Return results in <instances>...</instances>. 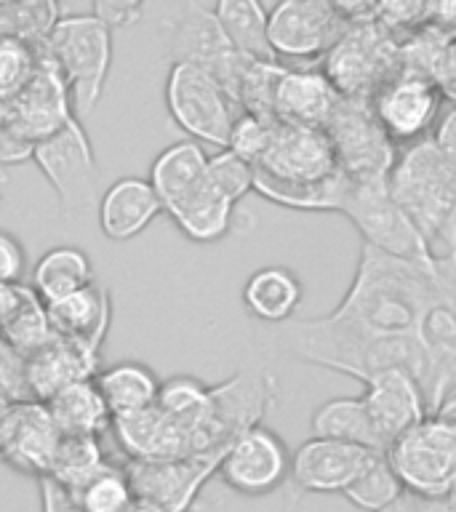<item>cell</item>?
Masks as SVG:
<instances>
[{
	"instance_id": "f546056e",
	"label": "cell",
	"mask_w": 456,
	"mask_h": 512,
	"mask_svg": "<svg viewBox=\"0 0 456 512\" xmlns=\"http://www.w3.org/2000/svg\"><path fill=\"white\" fill-rule=\"evenodd\" d=\"M312 438L339 440L350 446L368 448L376 454H387L382 438L376 435L371 416H368L363 400L358 398H334L320 403L310 419Z\"/></svg>"
},
{
	"instance_id": "ffe728a7",
	"label": "cell",
	"mask_w": 456,
	"mask_h": 512,
	"mask_svg": "<svg viewBox=\"0 0 456 512\" xmlns=\"http://www.w3.org/2000/svg\"><path fill=\"white\" fill-rule=\"evenodd\" d=\"M46 307L56 339L75 344L78 350L99 360L112 320L110 291L102 283H91L78 294L46 304Z\"/></svg>"
},
{
	"instance_id": "681fc988",
	"label": "cell",
	"mask_w": 456,
	"mask_h": 512,
	"mask_svg": "<svg viewBox=\"0 0 456 512\" xmlns=\"http://www.w3.org/2000/svg\"><path fill=\"white\" fill-rule=\"evenodd\" d=\"M126 512H166V510H163L160 504L150 502V499H139V496H136L134 504H131Z\"/></svg>"
},
{
	"instance_id": "e575fe53",
	"label": "cell",
	"mask_w": 456,
	"mask_h": 512,
	"mask_svg": "<svg viewBox=\"0 0 456 512\" xmlns=\"http://www.w3.org/2000/svg\"><path fill=\"white\" fill-rule=\"evenodd\" d=\"M110 464V456L102 448V438L91 435H62V443L56 448L54 462H51V478L59 480L62 486L78 491L83 483L94 478Z\"/></svg>"
},
{
	"instance_id": "cb8c5ba5",
	"label": "cell",
	"mask_w": 456,
	"mask_h": 512,
	"mask_svg": "<svg viewBox=\"0 0 456 512\" xmlns=\"http://www.w3.org/2000/svg\"><path fill=\"white\" fill-rule=\"evenodd\" d=\"M24 374H27L30 398L48 403L72 384L94 379L99 374V360L78 350L75 344L54 339L43 350L32 352L24 366Z\"/></svg>"
},
{
	"instance_id": "d6986e66",
	"label": "cell",
	"mask_w": 456,
	"mask_h": 512,
	"mask_svg": "<svg viewBox=\"0 0 456 512\" xmlns=\"http://www.w3.org/2000/svg\"><path fill=\"white\" fill-rule=\"evenodd\" d=\"M0 112H8L16 120V126L22 128L35 144L59 134L75 118L70 88L64 83L62 72L56 70L54 62L46 56V51H43V62H40L35 78L6 110Z\"/></svg>"
},
{
	"instance_id": "4316f807",
	"label": "cell",
	"mask_w": 456,
	"mask_h": 512,
	"mask_svg": "<svg viewBox=\"0 0 456 512\" xmlns=\"http://www.w3.org/2000/svg\"><path fill=\"white\" fill-rule=\"evenodd\" d=\"M214 14L235 54L256 64H280L270 46V11L254 0H222Z\"/></svg>"
},
{
	"instance_id": "d4e9b609",
	"label": "cell",
	"mask_w": 456,
	"mask_h": 512,
	"mask_svg": "<svg viewBox=\"0 0 456 512\" xmlns=\"http://www.w3.org/2000/svg\"><path fill=\"white\" fill-rule=\"evenodd\" d=\"M304 299V286L299 275L288 267L272 264L251 272L243 286V304L264 326H280L294 318Z\"/></svg>"
},
{
	"instance_id": "c3c4849f",
	"label": "cell",
	"mask_w": 456,
	"mask_h": 512,
	"mask_svg": "<svg viewBox=\"0 0 456 512\" xmlns=\"http://www.w3.org/2000/svg\"><path fill=\"white\" fill-rule=\"evenodd\" d=\"M435 414L456 424V384H451V387H448V392L443 395V400L438 403V408H435Z\"/></svg>"
},
{
	"instance_id": "7bdbcfd3",
	"label": "cell",
	"mask_w": 456,
	"mask_h": 512,
	"mask_svg": "<svg viewBox=\"0 0 456 512\" xmlns=\"http://www.w3.org/2000/svg\"><path fill=\"white\" fill-rule=\"evenodd\" d=\"M38 486H40V510L43 512H83L75 491L62 486V483L51 478V475L38 478Z\"/></svg>"
},
{
	"instance_id": "2e32d148",
	"label": "cell",
	"mask_w": 456,
	"mask_h": 512,
	"mask_svg": "<svg viewBox=\"0 0 456 512\" xmlns=\"http://www.w3.org/2000/svg\"><path fill=\"white\" fill-rule=\"evenodd\" d=\"M435 291L419 326V344L435 376V408L456 384V256L435 259ZM435 414V411H432Z\"/></svg>"
},
{
	"instance_id": "f35d334b",
	"label": "cell",
	"mask_w": 456,
	"mask_h": 512,
	"mask_svg": "<svg viewBox=\"0 0 456 512\" xmlns=\"http://www.w3.org/2000/svg\"><path fill=\"white\" fill-rule=\"evenodd\" d=\"M208 179L219 195L230 200L232 206H238L254 190V166L240 158L238 152L219 150L208 155Z\"/></svg>"
},
{
	"instance_id": "603a6c76",
	"label": "cell",
	"mask_w": 456,
	"mask_h": 512,
	"mask_svg": "<svg viewBox=\"0 0 456 512\" xmlns=\"http://www.w3.org/2000/svg\"><path fill=\"white\" fill-rule=\"evenodd\" d=\"M147 179L152 190L158 192L163 211L171 214L208 184V152L203 150V144L192 139L171 144L152 160Z\"/></svg>"
},
{
	"instance_id": "f1b7e54d",
	"label": "cell",
	"mask_w": 456,
	"mask_h": 512,
	"mask_svg": "<svg viewBox=\"0 0 456 512\" xmlns=\"http://www.w3.org/2000/svg\"><path fill=\"white\" fill-rule=\"evenodd\" d=\"M94 280V264L83 248L56 246L40 256L32 270V291L46 304L78 294Z\"/></svg>"
},
{
	"instance_id": "4fadbf2b",
	"label": "cell",
	"mask_w": 456,
	"mask_h": 512,
	"mask_svg": "<svg viewBox=\"0 0 456 512\" xmlns=\"http://www.w3.org/2000/svg\"><path fill=\"white\" fill-rule=\"evenodd\" d=\"M224 454L227 448L211 454L184 456V459H163V462L123 459V467L139 499H150L166 512H190L208 480L219 475Z\"/></svg>"
},
{
	"instance_id": "277c9868",
	"label": "cell",
	"mask_w": 456,
	"mask_h": 512,
	"mask_svg": "<svg viewBox=\"0 0 456 512\" xmlns=\"http://www.w3.org/2000/svg\"><path fill=\"white\" fill-rule=\"evenodd\" d=\"M46 56L70 88L75 118L94 112L112 64V30L94 14L62 16L48 35Z\"/></svg>"
},
{
	"instance_id": "52a82bcc",
	"label": "cell",
	"mask_w": 456,
	"mask_h": 512,
	"mask_svg": "<svg viewBox=\"0 0 456 512\" xmlns=\"http://www.w3.org/2000/svg\"><path fill=\"white\" fill-rule=\"evenodd\" d=\"M339 214L347 216L363 235V243L376 251L411 262L432 259L414 222L392 198L387 179H350Z\"/></svg>"
},
{
	"instance_id": "9c48e42d",
	"label": "cell",
	"mask_w": 456,
	"mask_h": 512,
	"mask_svg": "<svg viewBox=\"0 0 456 512\" xmlns=\"http://www.w3.org/2000/svg\"><path fill=\"white\" fill-rule=\"evenodd\" d=\"M32 160L46 174L67 216L86 214L94 208L96 200H102L94 147L78 118H72L59 134L40 142Z\"/></svg>"
},
{
	"instance_id": "836d02e7",
	"label": "cell",
	"mask_w": 456,
	"mask_h": 512,
	"mask_svg": "<svg viewBox=\"0 0 456 512\" xmlns=\"http://www.w3.org/2000/svg\"><path fill=\"white\" fill-rule=\"evenodd\" d=\"M59 19L62 8L51 0H0V40L46 46Z\"/></svg>"
},
{
	"instance_id": "8fae6325",
	"label": "cell",
	"mask_w": 456,
	"mask_h": 512,
	"mask_svg": "<svg viewBox=\"0 0 456 512\" xmlns=\"http://www.w3.org/2000/svg\"><path fill=\"white\" fill-rule=\"evenodd\" d=\"M443 102L446 99L430 78L403 70L384 83L368 104L392 142L408 147L432 136L443 118Z\"/></svg>"
},
{
	"instance_id": "5b68a950",
	"label": "cell",
	"mask_w": 456,
	"mask_h": 512,
	"mask_svg": "<svg viewBox=\"0 0 456 512\" xmlns=\"http://www.w3.org/2000/svg\"><path fill=\"white\" fill-rule=\"evenodd\" d=\"M166 107L174 123L192 142L227 150L235 120L243 115L230 91L208 70L174 62L166 78Z\"/></svg>"
},
{
	"instance_id": "3957f363",
	"label": "cell",
	"mask_w": 456,
	"mask_h": 512,
	"mask_svg": "<svg viewBox=\"0 0 456 512\" xmlns=\"http://www.w3.org/2000/svg\"><path fill=\"white\" fill-rule=\"evenodd\" d=\"M387 184L432 259L456 256V107L432 136L400 147Z\"/></svg>"
},
{
	"instance_id": "74e56055",
	"label": "cell",
	"mask_w": 456,
	"mask_h": 512,
	"mask_svg": "<svg viewBox=\"0 0 456 512\" xmlns=\"http://www.w3.org/2000/svg\"><path fill=\"white\" fill-rule=\"evenodd\" d=\"M43 62V46H27L16 40H0V110H6Z\"/></svg>"
},
{
	"instance_id": "4dcf8cb0",
	"label": "cell",
	"mask_w": 456,
	"mask_h": 512,
	"mask_svg": "<svg viewBox=\"0 0 456 512\" xmlns=\"http://www.w3.org/2000/svg\"><path fill=\"white\" fill-rule=\"evenodd\" d=\"M56 427L62 435H91L102 438L104 432L112 430V414L104 403L102 392L94 379L78 382L62 390L56 398L46 403Z\"/></svg>"
},
{
	"instance_id": "8992f818",
	"label": "cell",
	"mask_w": 456,
	"mask_h": 512,
	"mask_svg": "<svg viewBox=\"0 0 456 512\" xmlns=\"http://www.w3.org/2000/svg\"><path fill=\"white\" fill-rule=\"evenodd\" d=\"M387 462L406 494L448 496L456 491V424L430 414L392 443Z\"/></svg>"
},
{
	"instance_id": "d6a6232c",
	"label": "cell",
	"mask_w": 456,
	"mask_h": 512,
	"mask_svg": "<svg viewBox=\"0 0 456 512\" xmlns=\"http://www.w3.org/2000/svg\"><path fill=\"white\" fill-rule=\"evenodd\" d=\"M168 216L195 243H214V240L224 238L230 232L235 206L224 195H219L211 179H208V184L198 195L184 200L182 206L174 208Z\"/></svg>"
},
{
	"instance_id": "44dd1931",
	"label": "cell",
	"mask_w": 456,
	"mask_h": 512,
	"mask_svg": "<svg viewBox=\"0 0 456 512\" xmlns=\"http://www.w3.org/2000/svg\"><path fill=\"white\" fill-rule=\"evenodd\" d=\"M339 99L342 96L331 86L323 70L286 64L272 91V118L296 126L323 128Z\"/></svg>"
},
{
	"instance_id": "83f0119b",
	"label": "cell",
	"mask_w": 456,
	"mask_h": 512,
	"mask_svg": "<svg viewBox=\"0 0 456 512\" xmlns=\"http://www.w3.org/2000/svg\"><path fill=\"white\" fill-rule=\"evenodd\" d=\"M94 382L110 408L112 422L152 408L160 392V379L155 371L139 360H123V363L104 368L94 376Z\"/></svg>"
},
{
	"instance_id": "30bf717a",
	"label": "cell",
	"mask_w": 456,
	"mask_h": 512,
	"mask_svg": "<svg viewBox=\"0 0 456 512\" xmlns=\"http://www.w3.org/2000/svg\"><path fill=\"white\" fill-rule=\"evenodd\" d=\"M347 30V16L328 0H286L270 8V46L280 64L326 59Z\"/></svg>"
},
{
	"instance_id": "ab89813d",
	"label": "cell",
	"mask_w": 456,
	"mask_h": 512,
	"mask_svg": "<svg viewBox=\"0 0 456 512\" xmlns=\"http://www.w3.org/2000/svg\"><path fill=\"white\" fill-rule=\"evenodd\" d=\"M211 384L200 382L195 376H171L166 382H160V392L155 406L171 416L192 414L195 408L206 403Z\"/></svg>"
},
{
	"instance_id": "7dc6e473",
	"label": "cell",
	"mask_w": 456,
	"mask_h": 512,
	"mask_svg": "<svg viewBox=\"0 0 456 512\" xmlns=\"http://www.w3.org/2000/svg\"><path fill=\"white\" fill-rule=\"evenodd\" d=\"M414 504L419 512H456V491H451L448 496H438V499H422V496H414Z\"/></svg>"
},
{
	"instance_id": "ba28073f",
	"label": "cell",
	"mask_w": 456,
	"mask_h": 512,
	"mask_svg": "<svg viewBox=\"0 0 456 512\" xmlns=\"http://www.w3.org/2000/svg\"><path fill=\"white\" fill-rule=\"evenodd\" d=\"M323 128L342 174L350 179H390L400 147L379 126L371 104L342 96Z\"/></svg>"
},
{
	"instance_id": "9a60e30c",
	"label": "cell",
	"mask_w": 456,
	"mask_h": 512,
	"mask_svg": "<svg viewBox=\"0 0 456 512\" xmlns=\"http://www.w3.org/2000/svg\"><path fill=\"white\" fill-rule=\"evenodd\" d=\"M374 456L376 451L339 440H304L291 454V475L286 486L296 496L344 494Z\"/></svg>"
},
{
	"instance_id": "5bb4252c",
	"label": "cell",
	"mask_w": 456,
	"mask_h": 512,
	"mask_svg": "<svg viewBox=\"0 0 456 512\" xmlns=\"http://www.w3.org/2000/svg\"><path fill=\"white\" fill-rule=\"evenodd\" d=\"M291 475V454L280 435L264 424L232 440L222 464L219 478L230 491L243 496H267L286 486Z\"/></svg>"
},
{
	"instance_id": "bcb514c9",
	"label": "cell",
	"mask_w": 456,
	"mask_h": 512,
	"mask_svg": "<svg viewBox=\"0 0 456 512\" xmlns=\"http://www.w3.org/2000/svg\"><path fill=\"white\" fill-rule=\"evenodd\" d=\"M424 27L440 38L456 40V3H424Z\"/></svg>"
},
{
	"instance_id": "ac0fdd59",
	"label": "cell",
	"mask_w": 456,
	"mask_h": 512,
	"mask_svg": "<svg viewBox=\"0 0 456 512\" xmlns=\"http://www.w3.org/2000/svg\"><path fill=\"white\" fill-rule=\"evenodd\" d=\"M62 443V432L46 403L24 400L11 408L0 438V462L35 478H46L51 472L56 448Z\"/></svg>"
},
{
	"instance_id": "6da1fadb",
	"label": "cell",
	"mask_w": 456,
	"mask_h": 512,
	"mask_svg": "<svg viewBox=\"0 0 456 512\" xmlns=\"http://www.w3.org/2000/svg\"><path fill=\"white\" fill-rule=\"evenodd\" d=\"M435 278V259L411 262L363 243L342 302L320 318L267 326L262 344L278 355L352 376L360 384L390 368H403L419 382L430 411H435V376L419 344Z\"/></svg>"
},
{
	"instance_id": "7a4b0ae2",
	"label": "cell",
	"mask_w": 456,
	"mask_h": 512,
	"mask_svg": "<svg viewBox=\"0 0 456 512\" xmlns=\"http://www.w3.org/2000/svg\"><path fill=\"white\" fill-rule=\"evenodd\" d=\"M275 403V376L264 368H246L227 382L211 384L206 403L192 414L171 416L158 406L123 416L112 424L126 459L163 462L184 456L211 454L230 448L246 430L264 424Z\"/></svg>"
},
{
	"instance_id": "f6af8a7d",
	"label": "cell",
	"mask_w": 456,
	"mask_h": 512,
	"mask_svg": "<svg viewBox=\"0 0 456 512\" xmlns=\"http://www.w3.org/2000/svg\"><path fill=\"white\" fill-rule=\"evenodd\" d=\"M430 80L438 86L446 102L456 107V40H451L443 51H440L438 62L432 67Z\"/></svg>"
},
{
	"instance_id": "8d00e7d4",
	"label": "cell",
	"mask_w": 456,
	"mask_h": 512,
	"mask_svg": "<svg viewBox=\"0 0 456 512\" xmlns=\"http://www.w3.org/2000/svg\"><path fill=\"white\" fill-rule=\"evenodd\" d=\"M83 512H126L136 494L123 462H110L75 491Z\"/></svg>"
},
{
	"instance_id": "b9f144b4",
	"label": "cell",
	"mask_w": 456,
	"mask_h": 512,
	"mask_svg": "<svg viewBox=\"0 0 456 512\" xmlns=\"http://www.w3.org/2000/svg\"><path fill=\"white\" fill-rule=\"evenodd\" d=\"M27 256L24 246L11 235L0 230V286H24Z\"/></svg>"
},
{
	"instance_id": "e0dca14e",
	"label": "cell",
	"mask_w": 456,
	"mask_h": 512,
	"mask_svg": "<svg viewBox=\"0 0 456 512\" xmlns=\"http://www.w3.org/2000/svg\"><path fill=\"white\" fill-rule=\"evenodd\" d=\"M360 400L387 451L395 440L403 438L411 427L432 414L419 382L403 368H390V371L371 376L363 384Z\"/></svg>"
},
{
	"instance_id": "7402d4cb",
	"label": "cell",
	"mask_w": 456,
	"mask_h": 512,
	"mask_svg": "<svg viewBox=\"0 0 456 512\" xmlns=\"http://www.w3.org/2000/svg\"><path fill=\"white\" fill-rule=\"evenodd\" d=\"M158 214H163L158 192L150 179L123 176L102 192L99 200V227L110 240H131L142 235Z\"/></svg>"
},
{
	"instance_id": "7c38bea8",
	"label": "cell",
	"mask_w": 456,
	"mask_h": 512,
	"mask_svg": "<svg viewBox=\"0 0 456 512\" xmlns=\"http://www.w3.org/2000/svg\"><path fill=\"white\" fill-rule=\"evenodd\" d=\"M254 168L288 184H315L339 174L326 128L296 126L278 118L272 120L267 147Z\"/></svg>"
},
{
	"instance_id": "ee69618b",
	"label": "cell",
	"mask_w": 456,
	"mask_h": 512,
	"mask_svg": "<svg viewBox=\"0 0 456 512\" xmlns=\"http://www.w3.org/2000/svg\"><path fill=\"white\" fill-rule=\"evenodd\" d=\"M94 16H99L110 30H115V27H128V24H134L142 19L144 14V6L142 3H134V0H99V3H94V11H91Z\"/></svg>"
},
{
	"instance_id": "484cf974",
	"label": "cell",
	"mask_w": 456,
	"mask_h": 512,
	"mask_svg": "<svg viewBox=\"0 0 456 512\" xmlns=\"http://www.w3.org/2000/svg\"><path fill=\"white\" fill-rule=\"evenodd\" d=\"M54 339L46 302L32 291V286L8 288L6 304L0 312V342L30 358L32 352L43 350Z\"/></svg>"
},
{
	"instance_id": "d590c367",
	"label": "cell",
	"mask_w": 456,
	"mask_h": 512,
	"mask_svg": "<svg viewBox=\"0 0 456 512\" xmlns=\"http://www.w3.org/2000/svg\"><path fill=\"white\" fill-rule=\"evenodd\" d=\"M403 491V483L398 480L395 470L387 462V454H376L366 470L360 472L355 483L344 491V499L355 504L363 512H382L390 504H395Z\"/></svg>"
},
{
	"instance_id": "60d3db41",
	"label": "cell",
	"mask_w": 456,
	"mask_h": 512,
	"mask_svg": "<svg viewBox=\"0 0 456 512\" xmlns=\"http://www.w3.org/2000/svg\"><path fill=\"white\" fill-rule=\"evenodd\" d=\"M38 144L16 126V120L8 112H0V166H19L35 155Z\"/></svg>"
},
{
	"instance_id": "1f68e13d",
	"label": "cell",
	"mask_w": 456,
	"mask_h": 512,
	"mask_svg": "<svg viewBox=\"0 0 456 512\" xmlns=\"http://www.w3.org/2000/svg\"><path fill=\"white\" fill-rule=\"evenodd\" d=\"M254 190L275 206L294 211H342V203L350 190V176L334 174L315 184H288L262 174L254 168Z\"/></svg>"
}]
</instances>
